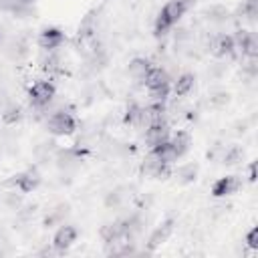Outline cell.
<instances>
[{
    "instance_id": "6da1fadb",
    "label": "cell",
    "mask_w": 258,
    "mask_h": 258,
    "mask_svg": "<svg viewBox=\"0 0 258 258\" xmlns=\"http://www.w3.org/2000/svg\"><path fill=\"white\" fill-rule=\"evenodd\" d=\"M196 4V0H167L165 4H163V8L159 10V14H157V18H155V34L157 36H163V34H167L181 18H183V14L191 8Z\"/></svg>"
},
{
    "instance_id": "7a4b0ae2",
    "label": "cell",
    "mask_w": 258,
    "mask_h": 258,
    "mask_svg": "<svg viewBox=\"0 0 258 258\" xmlns=\"http://www.w3.org/2000/svg\"><path fill=\"white\" fill-rule=\"evenodd\" d=\"M46 129L54 137H67L77 131V119L69 111H56L46 119Z\"/></svg>"
},
{
    "instance_id": "3957f363",
    "label": "cell",
    "mask_w": 258,
    "mask_h": 258,
    "mask_svg": "<svg viewBox=\"0 0 258 258\" xmlns=\"http://www.w3.org/2000/svg\"><path fill=\"white\" fill-rule=\"evenodd\" d=\"M56 95V87L50 83V81H36L32 83V87L28 89V101L32 107H46Z\"/></svg>"
},
{
    "instance_id": "277c9868",
    "label": "cell",
    "mask_w": 258,
    "mask_h": 258,
    "mask_svg": "<svg viewBox=\"0 0 258 258\" xmlns=\"http://www.w3.org/2000/svg\"><path fill=\"white\" fill-rule=\"evenodd\" d=\"M40 181H42L40 171H38L36 167H28V169L20 171L18 175H14L10 183L16 185V189L22 191V194H32V191L40 185Z\"/></svg>"
},
{
    "instance_id": "5b68a950",
    "label": "cell",
    "mask_w": 258,
    "mask_h": 258,
    "mask_svg": "<svg viewBox=\"0 0 258 258\" xmlns=\"http://www.w3.org/2000/svg\"><path fill=\"white\" fill-rule=\"evenodd\" d=\"M67 40V36H64V32L60 30V28H54V26H48V28H44V30H40V34H38V46L44 50V52H54L62 42Z\"/></svg>"
},
{
    "instance_id": "8992f818",
    "label": "cell",
    "mask_w": 258,
    "mask_h": 258,
    "mask_svg": "<svg viewBox=\"0 0 258 258\" xmlns=\"http://www.w3.org/2000/svg\"><path fill=\"white\" fill-rule=\"evenodd\" d=\"M173 226H175V220H173V218L163 220V222L151 232V236H149V240H147V250L153 252V250H157L159 246H163V244L169 240V236L173 234Z\"/></svg>"
},
{
    "instance_id": "52a82bcc",
    "label": "cell",
    "mask_w": 258,
    "mask_h": 258,
    "mask_svg": "<svg viewBox=\"0 0 258 258\" xmlns=\"http://www.w3.org/2000/svg\"><path fill=\"white\" fill-rule=\"evenodd\" d=\"M77 238H79V230H77L75 226H71V224H60L58 230H56L54 236H52V246H54L58 252H62V250L71 248V246L77 242Z\"/></svg>"
},
{
    "instance_id": "ba28073f",
    "label": "cell",
    "mask_w": 258,
    "mask_h": 258,
    "mask_svg": "<svg viewBox=\"0 0 258 258\" xmlns=\"http://www.w3.org/2000/svg\"><path fill=\"white\" fill-rule=\"evenodd\" d=\"M234 42H236V48H240L246 58H256L258 56V40H256L254 32L238 30L236 36H234Z\"/></svg>"
},
{
    "instance_id": "9c48e42d",
    "label": "cell",
    "mask_w": 258,
    "mask_h": 258,
    "mask_svg": "<svg viewBox=\"0 0 258 258\" xmlns=\"http://www.w3.org/2000/svg\"><path fill=\"white\" fill-rule=\"evenodd\" d=\"M141 171H143L145 175H151V177H157V179H165V177L171 173L169 165L163 163L161 159H157L151 151L145 155V159H143V163H141Z\"/></svg>"
},
{
    "instance_id": "30bf717a",
    "label": "cell",
    "mask_w": 258,
    "mask_h": 258,
    "mask_svg": "<svg viewBox=\"0 0 258 258\" xmlns=\"http://www.w3.org/2000/svg\"><path fill=\"white\" fill-rule=\"evenodd\" d=\"M240 187H242V181L238 179V175H224V177L214 181L212 196L214 198H228V196L236 194Z\"/></svg>"
},
{
    "instance_id": "8fae6325",
    "label": "cell",
    "mask_w": 258,
    "mask_h": 258,
    "mask_svg": "<svg viewBox=\"0 0 258 258\" xmlns=\"http://www.w3.org/2000/svg\"><path fill=\"white\" fill-rule=\"evenodd\" d=\"M169 135H171V133H169V125H167V121L151 123V125L145 127V143H147L149 147H155V145L167 141Z\"/></svg>"
},
{
    "instance_id": "7c38bea8",
    "label": "cell",
    "mask_w": 258,
    "mask_h": 258,
    "mask_svg": "<svg viewBox=\"0 0 258 258\" xmlns=\"http://www.w3.org/2000/svg\"><path fill=\"white\" fill-rule=\"evenodd\" d=\"M143 85H145L147 89H155V87L171 85V79H169V75H167L165 69H161V67H151L149 73H147L145 79H143Z\"/></svg>"
},
{
    "instance_id": "4fadbf2b",
    "label": "cell",
    "mask_w": 258,
    "mask_h": 258,
    "mask_svg": "<svg viewBox=\"0 0 258 258\" xmlns=\"http://www.w3.org/2000/svg\"><path fill=\"white\" fill-rule=\"evenodd\" d=\"M149 69H151V62H149L147 58L137 56V58H133V60L129 62V67H127V75H129L133 81L143 83V79H145V75L149 73Z\"/></svg>"
},
{
    "instance_id": "5bb4252c",
    "label": "cell",
    "mask_w": 258,
    "mask_h": 258,
    "mask_svg": "<svg viewBox=\"0 0 258 258\" xmlns=\"http://www.w3.org/2000/svg\"><path fill=\"white\" fill-rule=\"evenodd\" d=\"M151 153H153L157 159H161L163 163H167V165H171V163H175V161L179 159L169 139L163 141V143H159V145H155V147H151Z\"/></svg>"
},
{
    "instance_id": "9a60e30c",
    "label": "cell",
    "mask_w": 258,
    "mask_h": 258,
    "mask_svg": "<svg viewBox=\"0 0 258 258\" xmlns=\"http://www.w3.org/2000/svg\"><path fill=\"white\" fill-rule=\"evenodd\" d=\"M169 141L177 153V157H183L187 151H189V145H191V135L187 131H175L173 135H169Z\"/></svg>"
},
{
    "instance_id": "2e32d148",
    "label": "cell",
    "mask_w": 258,
    "mask_h": 258,
    "mask_svg": "<svg viewBox=\"0 0 258 258\" xmlns=\"http://www.w3.org/2000/svg\"><path fill=\"white\" fill-rule=\"evenodd\" d=\"M214 52L218 56H232L236 52V42H234V36L230 34H220L214 42Z\"/></svg>"
},
{
    "instance_id": "e0dca14e",
    "label": "cell",
    "mask_w": 258,
    "mask_h": 258,
    "mask_svg": "<svg viewBox=\"0 0 258 258\" xmlns=\"http://www.w3.org/2000/svg\"><path fill=\"white\" fill-rule=\"evenodd\" d=\"M194 83H196V77H194L191 73H181V75L175 79V83H173V93H175L177 97H185V95L191 93Z\"/></svg>"
},
{
    "instance_id": "ac0fdd59",
    "label": "cell",
    "mask_w": 258,
    "mask_h": 258,
    "mask_svg": "<svg viewBox=\"0 0 258 258\" xmlns=\"http://www.w3.org/2000/svg\"><path fill=\"white\" fill-rule=\"evenodd\" d=\"M67 214H69V206H67V204H58L56 208H52V210L46 214V218H44V226H46V228H52V226H60V224H64Z\"/></svg>"
},
{
    "instance_id": "d6986e66",
    "label": "cell",
    "mask_w": 258,
    "mask_h": 258,
    "mask_svg": "<svg viewBox=\"0 0 258 258\" xmlns=\"http://www.w3.org/2000/svg\"><path fill=\"white\" fill-rule=\"evenodd\" d=\"M123 121L127 125H131V127H143V107L129 105L127 111H125V119Z\"/></svg>"
},
{
    "instance_id": "ffe728a7",
    "label": "cell",
    "mask_w": 258,
    "mask_h": 258,
    "mask_svg": "<svg viewBox=\"0 0 258 258\" xmlns=\"http://www.w3.org/2000/svg\"><path fill=\"white\" fill-rule=\"evenodd\" d=\"M242 159H244V149L238 147V145H230L228 149H224V153H222V157H220V161L226 163V165H236V163H240Z\"/></svg>"
},
{
    "instance_id": "44dd1931",
    "label": "cell",
    "mask_w": 258,
    "mask_h": 258,
    "mask_svg": "<svg viewBox=\"0 0 258 258\" xmlns=\"http://www.w3.org/2000/svg\"><path fill=\"white\" fill-rule=\"evenodd\" d=\"M127 198H129L127 189H125V187H117V189H113V191L107 196L105 206H107V208H119V206H123V204L127 202Z\"/></svg>"
},
{
    "instance_id": "7402d4cb",
    "label": "cell",
    "mask_w": 258,
    "mask_h": 258,
    "mask_svg": "<svg viewBox=\"0 0 258 258\" xmlns=\"http://www.w3.org/2000/svg\"><path fill=\"white\" fill-rule=\"evenodd\" d=\"M196 175H198V165L196 163H187V165H181L177 169V179L181 183H191L196 179Z\"/></svg>"
},
{
    "instance_id": "603a6c76",
    "label": "cell",
    "mask_w": 258,
    "mask_h": 258,
    "mask_svg": "<svg viewBox=\"0 0 258 258\" xmlns=\"http://www.w3.org/2000/svg\"><path fill=\"white\" fill-rule=\"evenodd\" d=\"M169 91H171V85H163V87H155V89H147L151 101L155 103H163L167 97H169Z\"/></svg>"
},
{
    "instance_id": "cb8c5ba5",
    "label": "cell",
    "mask_w": 258,
    "mask_h": 258,
    "mask_svg": "<svg viewBox=\"0 0 258 258\" xmlns=\"http://www.w3.org/2000/svg\"><path fill=\"white\" fill-rule=\"evenodd\" d=\"M240 12L248 20H256V16H258V0H244V4L240 6Z\"/></svg>"
},
{
    "instance_id": "d4e9b609",
    "label": "cell",
    "mask_w": 258,
    "mask_h": 258,
    "mask_svg": "<svg viewBox=\"0 0 258 258\" xmlns=\"http://www.w3.org/2000/svg\"><path fill=\"white\" fill-rule=\"evenodd\" d=\"M20 117H22V113H20V109L18 107H8L4 113H2V119H4V123H8V125H14V123H18L20 121Z\"/></svg>"
},
{
    "instance_id": "484cf974",
    "label": "cell",
    "mask_w": 258,
    "mask_h": 258,
    "mask_svg": "<svg viewBox=\"0 0 258 258\" xmlns=\"http://www.w3.org/2000/svg\"><path fill=\"white\" fill-rule=\"evenodd\" d=\"M208 18L216 20V22H222V20L228 18V10L224 6H212V8H208Z\"/></svg>"
},
{
    "instance_id": "4316f807",
    "label": "cell",
    "mask_w": 258,
    "mask_h": 258,
    "mask_svg": "<svg viewBox=\"0 0 258 258\" xmlns=\"http://www.w3.org/2000/svg\"><path fill=\"white\" fill-rule=\"evenodd\" d=\"M244 242H246V246H248L250 250H258V226H252V228L248 230Z\"/></svg>"
},
{
    "instance_id": "83f0119b",
    "label": "cell",
    "mask_w": 258,
    "mask_h": 258,
    "mask_svg": "<svg viewBox=\"0 0 258 258\" xmlns=\"http://www.w3.org/2000/svg\"><path fill=\"white\" fill-rule=\"evenodd\" d=\"M228 97H230L228 93H216L210 101H212L214 105H226V103H228Z\"/></svg>"
},
{
    "instance_id": "f1b7e54d",
    "label": "cell",
    "mask_w": 258,
    "mask_h": 258,
    "mask_svg": "<svg viewBox=\"0 0 258 258\" xmlns=\"http://www.w3.org/2000/svg\"><path fill=\"white\" fill-rule=\"evenodd\" d=\"M248 171H250L248 179H250V181H256V161H252V163H250V169H248Z\"/></svg>"
},
{
    "instance_id": "f546056e",
    "label": "cell",
    "mask_w": 258,
    "mask_h": 258,
    "mask_svg": "<svg viewBox=\"0 0 258 258\" xmlns=\"http://www.w3.org/2000/svg\"><path fill=\"white\" fill-rule=\"evenodd\" d=\"M20 2H22V4H26V6H30V4H34L36 0H20Z\"/></svg>"
}]
</instances>
